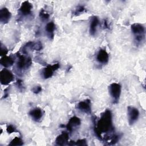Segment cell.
Masks as SVG:
<instances>
[{
  "label": "cell",
  "mask_w": 146,
  "mask_h": 146,
  "mask_svg": "<svg viewBox=\"0 0 146 146\" xmlns=\"http://www.w3.org/2000/svg\"><path fill=\"white\" fill-rule=\"evenodd\" d=\"M94 129L95 135L100 140H102V134L103 133H108L113 131L112 113L110 110H107L102 113L99 120L96 124L95 123Z\"/></svg>",
  "instance_id": "6da1fadb"
},
{
  "label": "cell",
  "mask_w": 146,
  "mask_h": 146,
  "mask_svg": "<svg viewBox=\"0 0 146 146\" xmlns=\"http://www.w3.org/2000/svg\"><path fill=\"white\" fill-rule=\"evenodd\" d=\"M131 29L134 36L135 42L136 45L141 44L145 38V27L144 26L138 23H133L131 26Z\"/></svg>",
  "instance_id": "7a4b0ae2"
},
{
  "label": "cell",
  "mask_w": 146,
  "mask_h": 146,
  "mask_svg": "<svg viewBox=\"0 0 146 146\" xmlns=\"http://www.w3.org/2000/svg\"><path fill=\"white\" fill-rule=\"evenodd\" d=\"M108 90L109 92L113 99V103H117L119 102L121 94V86L119 83H112L109 86Z\"/></svg>",
  "instance_id": "3957f363"
},
{
  "label": "cell",
  "mask_w": 146,
  "mask_h": 146,
  "mask_svg": "<svg viewBox=\"0 0 146 146\" xmlns=\"http://www.w3.org/2000/svg\"><path fill=\"white\" fill-rule=\"evenodd\" d=\"M18 61L17 62V67L19 70H26L29 68L32 63L31 59L30 57H27L22 54H18Z\"/></svg>",
  "instance_id": "277c9868"
},
{
  "label": "cell",
  "mask_w": 146,
  "mask_h": 146,
  "mask_svg": "<svg viewBox=\"0 0 146 146\" xmlns=\"http://www.w3.org/2000/svg\"><path fill=\"white\" fill-rule=\"evenodd\" d=\"M14 76L13 73L7 68H3L0 72V82L1 84L6 86L13 82Z\"/></svg>",
  "instance_id": "5b68a950"
},
{
  "label": "cell",
  "mask_w": 146,
  "mask_h": 146,
  "mask_svg": "<svg viewBox=\"0 0 146 146\" xmlns=\"http://www.w3.org/2000/svg\"><path fill=\"white\" fill-rule=\"evenodd\" d=\"M127 113L128 123L130 125H132L137 120L139 116V111L137 108L134 107L128 106L127 107Z\"/></svg>",
  "instance_id": "8992f818"
},
{
  "label": "cell",
  "mask_w": 146,
  "mask_h": 146,
  "mask_svg": "<svg viewBox=\"0 0 146 146\" xmlns=\"http://www.w3.org/2000/svg\"><path fill=\"white\" fill-rule=\"evenodd\" d=\"M60 67V64L58 63H54L52 65H48L42 70V76L44 79H48L51 78L54 72Z\"/></svg>",
  "instance_id": "52a82bcc"
},
{
  "label": "cell",
  "mask_w": 146,
  "mask_h": 146,
  "mask_svg": "<svg viewBox=\"0 0 146 146\" xmlns=\"http://www.w3.org/2000/svg\"><path fill=\"white\" fill-rule=\"evenodd\" d=\"M91 104L90 99H86L79 102L77 104V108L86 113H91Z\"/></svg>",
  "instance_id": "ba28073f"
},
{
  "label": "cell",
  "mask_w": 146,
  "mask_h": 146,
  "mask_svg": "<svg viewBox=\"0 0 146 146\" xmlns=\"http://www.w3.org/2000/svg\"><path fill=\"white\" fill-rule=\"evenodd\" d=\"M33 9L32 4L29 1H24L21 5L19 9V14L23 17L28 16L31 13Z\"/></svg>",
  "instance_id": "9c48e42d"
},
{
  "label": "cell",
  "mask_w": 146,
  "mask_h": 146,
  "mask_svg": "<svg viewBox=\"0 0 146 146\" xmlns=\"http://www.w3.org/2000/svg\"><path fill=\"white\" fill-rule=\"evenodd\" d=\"M80 124V119L76 116H73L69 120L67 124L66 125V128L70 132H72L76 129L78 127H79Z\"/></svg>",
  "instance_id": "30bf717a"
},
{
  "label": "cell",
  "mask_w": 146,
  "mask_h": 146,
  "mask_svg": "<svg viewBox=\"0 0 146 146\" xmlns=\"http://www.w3.org/2000/svg\"><path fill=\"white\" fill-rule=\"evenodd\" d=\"M11 17L10 11L6 7H3L0 10V22L2 24L7 23Z\"/></svg>",
  "instance_id": "8fae6325"
},
{
  "label": "cell",
  "mask_w": 146,
  "mask_h": 146,
  "mask_svg": "<svg viewBox=\"0 0 146 146\" xmlns=\"http://www.w3.org/2000/svg\"><path fill=\"white\" fill-rule=\"evenodd\" d=\"M29 115L34 121L38 122L42 119L43 115V111L41 108L36 107L29 112Z\"/></svg>",
  "instance_id": "7c38bea8"
},
{
  "label": "cell",
  "mask_w": 146,
  "mask_h": 146,
  "mask_svg": "<svg viewBox=\"0 0 146 146\" xmlns=\"http://www.w3.org/2000/svg\"><path fill=\"white\" fill-rule=\"evenodd\" d=\"M109 55L104 49H100L96 55L97 61L101 64H106L108 63Z\"/></svg>",
  "instance_id": "4fadbf2b"
},
{
  "label": "cell",
  "mask_w": 146,
  "mask_h": 146,
  "mask_svg": "<svg viewBox=\"0 0 146 146\" xmlns=\"http://www.w3.org/2000/svg\"><path fill=\"white\" fill-rule=\"evenodd\" d=\"M99 23V20L98 17L93 16L91 18L90 20V34L91 35H95L96 33L97 27Z\"/></svg>",
  "instance_id": "5bb4252c"
},
{
  "label": "cell",
  "mask_w": 146,
  "mask_h": 146,
  "mask_svg": "<svg viewBox=\"0 0 146 146\" xmlns=\"http://www.w3.org/2000/svg\"><path fill=\"white\" fill-rule=\"evenodd\" d=\"M68 133L65 131L62 132L61 134H60L56 137L55 139V143L58 145H63L68 142Z\"/></svg>",
  "instance_id": "9a60e30c"
},
{
  "label": "cell",
  "mask_w": 146,
  "mask_h": 146,
  "mask_svg": "<svg viewBox=\"0 0 146 146\" xmlns=\"http://www.w3.org/2000/svg\"><path fill=\"white\" fill-rule=\"evenodd\" d=\"M14 63V59L11 56H2V58L0 59V64L4 67L5 68L10 67Z\"/></svg>",
  "instance_id": "2e32d148"
},
{
  "label": "cell",
  "mask_w": 146,
  "mask_h": 146,
  "mask_svg": "<svg viewBox=\"0 0 146 146\" xmlns=\"http://www.w3.org/2000/svg\"><path fill=\"white\" fill-rule=\"evenodd\" d=\"M55 28V24L53 22H50L47 23L46 27H45V30L46 31L47 35L48 37L50 39H52L54 38V31Z\"/></svg>",
  "instance_id": "e0dca14e"
},
{
  "label": "cell",
  "mask_w": 146,
  "mask_h": 146,
  "mask_svg": "<svg viewBox=\"0 0 146 146\" xmlns=\"http://www.w3.org/2000/svg\"><path fill=\"white\" fill-rule=\"evenodd\" d=\"M23 144V140L21 139V138L19 137H15L10 141L9 145H11V146L22 145Z\"/></svg>",
  "instance_id": "ac0fdd59"
},
{
  "label": "cell",
  "mask_w": 146,
  "mask_h": 146,
  "mask_svg": "<svg viewBox=\"0 0 146 146\" xmlns=\"http://www.w3.org/2000/svg\"><path fill=\"white\" fill-rule=\"evenodd\" d=\"M39 17L40 18V19L42 21H46L48 19L50 15L48 14L47 12H46L44 9H42L39 12Z\"/></svg>",
  "instance_id": "d6986e66"
},
{
  "label": "cell",
  "mask_w": 146,
  "mask_h": 146,
  "mask_svg": "<svg viewBox=\"0 0 146 146\" xmlns=\"http://www.w3.org/2000/svg\"><path fill=\"white\" fill-rule=\"evenodd\" d=\"M85 11V8L83 6H79L76 7L75 11L74 12V14L75 15H78V14H80L82 13H83Z\"/></svg>",
  "instance_id": "ffe728a7"
},
{
  "label": "cell",
  "mask_w": 146,
  "mask_h": 146,
  "mask_svg": "<svg viewBox=\"0 0 146 146\" xmlns=\"http://www.w3.org/2000/svg\"><path fill=\"white\" fill-rule=\"evenodd\" d=\"M15 85L21 91L23 90L24 89V86L23 84V81L21 79H18L17 81L15 83Z\"/></svg>",
  "instance_id": "44dd1931"
},
{
  "label": "cell",
  "mask_w": 146,
  "mask_h": 146,
  "mask_svg": "<svg viewBox=\"0 0 146 146\" xmlns=\"http://www.w3.org/2000/svg\"><path fill=\"white\" fill-rule=\"evenodd\" d=\"M6 131L8 133H11L13 132H15L16 131V128L11 124H10L6 127Z\"/></svg>",
  "instance_id": "7402d4cb"
},
{
  "label": "cell",
  "mask_w": 146,
  "mask_h": 146,
  "mask_svg": "<svg viewBox=\"0 0 146 146\" xmlns=\"http://www.w3.org/2000/svg\"><path fill=\"white\" fill-rule=\"evenodd\" d=\"M8 50L6 48V47L2 45V44L1 43V55L2 56H6V55L7 54Z\"/></svg>",
  "instance_id": "603a6c76"
},
{
  "label": "cell",
  "mask_w": 146,
  "mask_h": 146,
  "mask_svg": "<svg viewBox=\"0 0 146 146\" xmlns=\"http://www.w3.org/2000/svg\"><path fill=\"white\" fill-rule=\"evenodd\" d=\"M75 145H87V141L86 139H79L75 143Z\"/></svg>",
  "instance_id": "cb8c5ba5"
},
{
  "label": "cell",
  "mask_w": 146,
  "mask_h": 146,
  "mask_svg": "<svg viewBox=\"0 0 146 146\" xmlns=\"http://www.w3.org/2000/svg\"><path fill=\"white\" fill-rule=\"evenodd\" d=\"M32 91L35 94H38L42 91V87L40 86H36L33 88Z\"/></svg>",
  "instance_id": "d4e9b609"
},
{
  "label": "cell",
  "mask_w": 146,
  "mask_h": 146,
  "mask_svg": "<svg viewBox=\"0 0 146 146\" xmlns=\"http://www.w3.org/2000/svg\"><path fill=\"white\" fill-rule=\"evenodd\" d=\"M104 28H108V23L107 22L106 20H104Z\"/></svg>",
  "instance_id": "484cf974"
}]
</instances>
